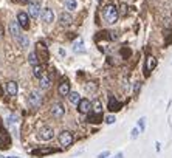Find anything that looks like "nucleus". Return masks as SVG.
<instances>
[{
	"mask_svg": "<svg viewBox=\"0 0 172 158\" xmlns=\"http://www.w3.org/2000/svg\"><path fill=\"white\" fill-rule=\"evenodd\" d=\"M102 17H104V20L107 22L109 25L116 23L118 17H120V11H118V6H115V5H112V3L105 5V6L102 8Z\"/></svg>",
	"mask_w": 172,
	"mask_h": 158,
	"instance_id": "f257e3e1",
	"label": "nucleus"
},
{
	"mask_svg": "<svg viewBox=\"0 0 172 158\" xmlns=\"http://www.w3.org/2000/svg\"><path fill=\"white\" fill-rule=\"evenodd\" d=\"M36 54L39 58V62H48L50 61V53H48V48L45 45V42H37L36 44Z\"/></svg>",
	"mask_w": 172,
	"mask_h": 158,
	"instance_id": "f03ea898",
	"label": "nucleus"
},
{
	"mask_svg": "<svg viewBox=\"0 0 172 158\" xmlns=\"http://www.w3.org/2000/svg\"><path fill=\"white\" fill-rule=\"evenodd\" d=\"M37 138L42 140V141H50V140L55 138V130H53L51 127H48V126H44V127L39 129V132H37Z\"/></svg>",
	"mask_w": 172,
	"mask_h": 158,
	"instance_id": "7ed1b4c3",
	"label": "nucleus"
},
{
	"mask_svg": "<svg viewBox=\"0 0 172 158\" xmlns=\"http://www.w3.org/2000/svg\"><path fill=\"white\" fill-rule=\"evenodd\" d=\"M59 144L62 147H70L71 144H73V133L71 132H68V130H64V132H61L59 133Z\"/></svg>",
	"mask_w": 172,
	"mask_h": 158,
	"instance_id": "20e7f679",
	"label": "nucleus"
},
{
	"mask_svg": "<svg viewBox=\"0 0 172 158\" xmlns=\"http://www.w3.org/2000/svg\"><path fill=\"white\" fill-rule=\"evenodd\" d=\"M28 104L31 105L33 109H39L42 105V95L39 93L37 90H33L31 93L28 95Z\"/></svg>",
	"mask_w": 172,
	"mask_h": 158,
	"instance_id": "39448f33",
	"label": "nucleus"
},
{
	"mask_svg": "<svg viewBox=\"0 0 172 158\" xmlns=\"http://www.w3.org/2000/svg\"><path fill=\"white\" fill-rule=\"evenodd\" d=\"M155 67H157V59L154 58V56H147L146 59H144V76H149L150 74V71L152 70H155Z\"/></svg>",
	"mask_w": 172,
	"mask_h": 158,
	"instance_id": "423d86ee",
	"label": "nucleus"
},
{
	"mask_svg": "<svg viewBox=\"0 0 172 158\" xmlns=\"http://www.w3.org/2000/svg\"><path fill=\"white\" fill-rule=\"evenodd\" d=\"M50 112H51V115H53V118H62L64 115H65V109H64V105H62V102H53L51 104V109H50Z\"/></svg>",
	"mask_w": 172,
	"mask_h": 158,
	"instance_id": "0eeeda50",
	"label": "nucleus"
},
{
	"mask_svg": "<svg viewBox=\"0 0 172 158\" xmlns=\"http://www.w3.org/2000/svg\"><path fill=\"white\" fill-rule=\"evenodd\" d=\"M28 14H30L31 17L37 19L39 16L42 14V12H41V3H39V2H31V3L28 5Z\"/></svg>",
	"mask_w": 172,
	"mask_h": 158,
	"instance_id": "6e6552de",
	"label": "nucleus"
},
{
	"mask_svg": "<svg viewBox=\"0 0 172 158\" xmlns=\"http://www.w3.org/2000/svg\"><path fill=\"white\" fill-rule=\"evenodd\" d=\"M17 22L20 25V28H23V30H28L30 28V17H28L26 12H23V11L19 12V14H17Z\"/></svg>",
	"mask_w": 172,
	"mask_h": 158,
	"instance_id": "1a4fd4ad",
	"label": "nucleus"
},
{
	"mask_svg": "<svg viewBox=\"0 0 172 158\" xmlns=\"http://www.w3.org/2000/svg\"><path fill=\"white\" fill-rule=\"evenodd\" d=\"M78 110L81 113H90L91 112V101L90 99H81L78 104Z\"/></svg>",
	"mask_w": 172,
	"mask_h": 158,
	"instance_id": "9d476101",
	"label": "nucleus"
},
{
	"mask_svg": "<svg viewBox=\"0 0 172 158\" xmlns=\"http://www.w3.org/2000/svg\"><path fill=\"white\" fill-rule=\"evenodd\" d=\"M41 19H42L45 23H53V22H55V12H53V9L45 8V9L42 11V14H41Z\"/></svg>",
	"mask_w": 172,
	"mask_h": 158,
	"instance_id": "9b49d317",
	"label": "nucleus"
},
{
	"mask_svg": "<svg viewBox=\"0 0 172 158\" xmlns=\"http://www.w3.org/2000/svg\"><path fill=\"white\" fill-rule=\"evenodd\" d=\"M5 90H6V93H8L9 96H16L17 91H19V85H17L16 81H9V82H6Z\"/></svg>",
	"mask_w": 172,
	"mask_h": 158,
	"instance_id": "f8f14e48",
	"label": "nucleus"
},
{
	"mask_svg": "<svg viewBox=\"0 0 172 158\" xmlns=\"http://www.w3.org/2000/svg\"><path fill=\"white\" fill-rule=\"evenodd\" d=\"M58 93H59L61 96H68V95H70V82L67 81V79L59 84V87H58Z\"/></svg>",
	"mask_w": 172,
	"mask_h": 158,
	"instance_id": "ddd939ff",
	"label": "nucleus"
},
{
	"mask_svg": "<svg viewBox=\"0 0 172 158\" xmlns=\"http://www.w3.org/2000/svg\"><path fill=\"white\" fill-rule=\"evenodd\" d=\"M9 33L12 34V37H14V39H17V37H20V36H22V33H20V25H19V22L12 20V22L9 23Z\"/></svg>",
	"mask_w": 172,
	"mask_h": 158,
	"instance_id": "4468645a",
	"label": "nucleus"
},
{
	"mask_svg": "<svg viewBox=\"0 0 172 158\" xmlns=\"http://www.w3.org/2000/svg\"><path fill=\"white\" fill-rule=\"evenodd\" d=\"M121 107H123V102H120L118 99H115L113 96L109 99V105H107V109H109L110 112H118V110H121Z\"/></svg>",
	"mask_w": 172,
	"mask_h": 158,
	"instance_id": "2eb2a0df",
	"label": "nucleus"
},
{
	"mask_svg": "<svg viewBox=\"0 0 172 158\" xmlns=\"http://www.w3.org/2000/svg\"><path fill=\"white\" fill-rule=\"evenodd\" d=\"M59 22H61L62 26H70L73 23V17H71L70 12H62L59 16Z\"/></svg>",
	"mask_w": 172,
	"mask_h": 158,
	"instance_id": "dca6fc26",
	"label": "nucleus"
},
{
	"mask_svg": "<svg viewBox=\"0 0 172 158\" xmlns=\"http://www.w3.org/2000/svg\"><path fill=\"white\" fill-rule=\"evenodd\" d=\"M33 74H34V77H37V79H41L42 76H45V65H44V64L34 65V67H33Z\"/></svg>",
	"mask_w": 172,
	"mask_h": 158,
	"instance_id": "f3484780",
	"label": "nucleus"
},
{
	"mask_svg": "<svg viewBox=\"0 0 172 158\" xmlns=\"http://www.w3.org/2000/svg\"><path fill=\"white\" fill-rule=\"evenodd\" d=\"M87 121L91 123V124H99V123H102V115L101 113H95V112H90L88 116H87Z\"/></svg>",
	"mask_w": 172,
	"mask_h": 158,
	"instance_id": "a211bd4d",
	"label": "nucleus"
},
{
	"mask_svg": "<svg viewBox=\"0 0 172 158\" xmlns=\"http://www.w3.org/2000/svg\"><path fill=\"white\" fill-rule=\"evenodd\" d=\"M53 152H56V149L53 147H41V149H34L33 150V155H41V156H45V155H50Z\"/></svg>",
	"mask_w": 172,
	"mask_h": 158,
	"instance_id": "6ab92c4d",
	"label": "nucleus"
},
{
	"mask_svg": "<svg viewBox=\"0 0 172 158\" xmlns=\"http://www.w3.org/2000/svg\"><path fill=\"white\" fill-rule=\"evenodd\" d=\"M51 77H53V76H42L41 79H39V85H41L42 90H47V88L50 87V84H51Z\"/></svg>",
	"mask_w": 172,
	"mask_h": 158,
	"instance_id": "aec40b11",
	"label": "nucleus"
},
{
	"mask_svg": "<svg viewBox=\"0 0 172 158\" xmlns=\"http://www.w3.org/2000/svg\"><path fill=\"white\" fill-rule=\"evenodd\" d=\"M73 51H74V53H84V51H85L82 39H78V41L73 44Z\"/></svg>",
	"mask_w": 172,
	"mask_h": 158,
	"instance_id": "412c9836",
	"label": "nucleus"
},
{
	"mask_svg": "<svg viewBox=\"0 0 172 158\" xmlns=\"http://www.w3.org/2000/svg\"><path fill=\"white\" fill-rule=\"evenodd\" d=\"M91 112H95V113H101L102 112V104H101L99 99L91 101Z\"/></svg>",
	"mask_w": 172,
	"mask_h": 158,
	"instance_id": "4be33fe9",
	"label": "nucleus"
},
{
	"mask_svg": "<svg viewBox=\"0 0 172 158\" xmlns=\"http://www.w3.org/2000/svg\"><path fill=\"white\" fill-rule=\"evenodd\" d=\"M68 99H70V102H71V104L78 105V104H79V101H81V95H79L78 91H70Z\"/></svg>",
	"mask_w": 172,
	"mask_h": 158,
	"instance_id": "5701e85b",
	"label": "nucleus"
},
{
	"mask_svg": "<svg viewBox=\"0 0 172 158\" xmlns=\"http://www.w3.org/2000/svg\"><path fill=\"white\" fill-rule=\"evenodd\" d=\"M16 41H17V44H19L22 48H28V45H30V39L26 37V36H23V34H22L20 37H17Z\"/></svg>",
	"mask_w": 172,
	"mask_h": 158,
	"instance_id": "b1692460",
	"label": "nucleus"
},
{
	"mask_svg": "<svg viewBox=\"0 0 172 158\" xmlns=\"http://www.w3.org/2000/svg\"><path fill=\"white\" fill-rule=\"evenodd\" d=\"M28 62L33 65V67H34V65H37V64H41V62H39L37 54H36V51H33V53H30V54H28Z\"/></svg>",
	"mask_w": 172,
	"mask_h": 158,
	"instance_id": "393cba45",
	"label": "nucleus"
},
{
	"mask_svg": "<svg viewBox=\"0 0 172 158\" xmlns=\"http://www.w3.org/2000/svg\"><path fill=\"white\" fill-rule=\"evenodd\" d=\"M96 88H98V85L95 82H87L85 84V91H87V93H95Z\"/></svg>",
	"mask_w": 172,
	"mask_h": 158,
	"instance_id": "a878e982",
	"label": "nucleus"
},
{
	"mask_svg": "<svg viewBox=\"0 0 172 158\" xmlns=\"http://www.w3.org/2000/svg\"><path fill=\"white\" fill-rule=\"evenodd\" d=\"M170 44H172V31L164 30V45H170Z\"/></svg>",
	"mask_w": 172,
	"mask_h": 158,
	"instance_id": "bb28decb",
	"label": "nucleus"
},
{
	"mask_svg": "<svg viewBox=\"0 0 172 158\" xmlns=\"http://www.w3.org/2000/svg\"><path fill=\"white\" fill-rule=\"evenodd\" d=\"M76 6H78L76 0H65V8H67V9L73 11V9H76Z\"/></svg>",
	"mask_w": 172,
	"mask_h": 158,
	"instance_id": "cd10ccee",
	"label": "nucleus"
},
{
	"mask_svg": "<svg viewBox=\"0 0 172 158\" xmlns=\"http://www.w3.org/2000/svg\"><path fill=\"white\" fill-rule=\"evenodd\" d=\"M17 121H19V116H17L16 113L9 115V118H8V123H9V124H16Z\"/></svg>",
	"mask_w": 172,
	"mask_h": 158,
	"instance_id": "c85d7f7f",
	"label": "nucleus"
},
{
	"mask_svg": "<svg viewBox=\"0 0 172 158\" xmlns=\"http://www.w3.org/2000/svg\"><path fill=\"white\" fill-rule=\"evenodd\" d=\"M140 129L138 127H135V129H132V132H130V137H132V140H137L138 138V135H140Z\"/></svg>",
	"mask_w": 172,
	"mask_h": 158,
	"instance_id": "c756f323",
	"label": "nucleus"
},
{
	"mask_svg": "<svg viewBox=\"0 0 172 158\" xmlns=\"http://www.w3.org/2000/svg\"><path fill=\"white\" fill-rule=\"evenodd\" d=\"M138 129L141 132H144V129H146V118H141V120L138 121Z\"/></svg>",
	"mask_w": 172,
	"mask_h": 158,
	"instance_id": "7c9ffc66",
	"label": "nucleus"
},
{
	"mask_svg": "<svg viewBox=\"0 0 172 158\" xmlns=\"http://www.w3.org/2000/svg\"><path fill=\"white\" fill-rule=\"evenodd\" d=\"M104 121H105V124H113V123L116 121V118H115L113 115H109V116L104 118Z\"/></svg>",
	"mask_w": 172,
	"mask_h": 158,
	"instance_id": "2f4dec72",
	"label": "nucleus"
},
{
	"mask_svg": "<svg viewBox=\"0 0 172 158\" xmlns=\"http://www.w3.org/2000/svg\"><path fill=\"white\" fill-rule=\"evenodd\" d=\"M118 11H120V16H126V14H127V5H126V3H123Z\"/></svg>",
	"mask_w": 172,
	"mask_h": 158,
	"instance_id": "473e14b6",
	"label": "nucleus"
},
{
	"mask_svg": "<svg viewBox=\"0 0 172 158\" xmlns=\"http://www.w3.org/2000/svg\"><path fill=\"white\" fill-rule=\"evenodd\" d=\"M140 90H141V82H135V85H134V95H135V96L138 95Z\"/></svg>",
	"mask_w": 172,
	"mask_h": 158,
	"instance_id": "72a5a7b5",
	"label": "nucleus"
},
{
	"mask_svg": "<svg viewBox=\"0 0 172 158\" xmlns=\"http://www.w3.org/2000/svg\"><path fill=\"white\" fill-rule=\"evenodd\" d=\"M107 156H110V152L109 150H104V152H101L98 155V158H107Z\"/></svg>",
	"mask_w": 172,
	"mask_h": 158,
	"instance_id": "f704fd0d",
	"label": "nucleus"
},
{
	"mask_svg": "<svg viewBox=\"0 0 172 158\" xmlns=\"http://www.w3.org/2000/svg\"><path fill=\"white\" fill-rule=\"evenodd\" d=\"M155 149H157V152H160V150H161V144L158 143V141L155 143Z\"/></svg>",
	"mask_w": 172,
	"mask_h": 158,
	"instance_id": "c9c22d12",
	"label": "nucleus"
},
{
	"mask_svg": "<svg viewBox=\"0 0 172 158\" xmlns=\"http://www.w3.org/2000/svg\"><path fill=\"white\" fill-rule=\"evenodd\" d=\"M115 158H124V155H123V152H120V153H116V156Z\"/></svg>",
	"mask_w": 172,
	"mask_h": 158,
	"instance_id": "e433bc0d",
	"label": "nucleus"
},
{
	"mask_svg": "<svg viewBox=\"0 0 172 158\" xmlns=\"http://www.w3.org/2000/svg\"><path fill=\"white\" fill-rule=\"evenodd\" d=\"M2 36H3V26L0 25V37H2Z\"/></svg>",
	"mask_w": 172,
	"mask_h": 158,
	"instance_id": "4c0bfd02",
	"label": "nucleus"
},
{
	"mask_svg": "<svg viewBox=\"0 0 172 158\" xmlns=\"http://www.w3.org/2000/svg\"><path fill=\"white\" fill-rule=\"evenodd\" d=\"M19 2H20V3H28L30 0H19Z\"/></svg>",
	"mask_w": 172,
	"mask_h": 158,
	"instance_id": "58836bf2",
	"label": "nucleus"
},
{
	"mask_svg": "<svg viewBox=\"0 0 172 158\" xmlns=\"http://www.w3.org/2000/svg\"><path fill=\"white\" fill-rule=\"evenodd\" d=\"M8 158H19V156H8Z\"/></svg>",
	"mask_w": 172,
	"mask_h": 158,
	"instance_id": "ea45409f",
	"label": "nucleus"
},
{
	"mask_svg": "<svg viewBox=\"0 0 172 158\" xmlns=\"http://www.w3.org/2000/svg\"><path fill=\"white\" fill-rule=\"evenodd\" d=\"M0 158H5V156H3V155H0Z\"/></svg>",
	"mask_w": 172,
	"mask_h": 158,
	"instance_id": "a19ab883",
	"label": "nucleus"
},
{
	"mask_svg": "<svg viewBox=\"0 0 172 158\" xmlns=\"http://www.w3.org/2000/svg\"><path fill=\"white\" fill-rule=\"evenodd\" d=\"M98 2H101V0H98Z\"/></svg>",
	"mask_w": 172,
	"mask_h": 158,
	"instance_id": "79ce46f5",
	"label": "nucleus"
}]
</instances>
